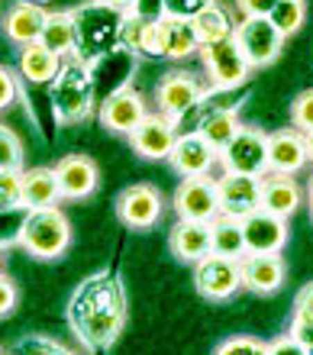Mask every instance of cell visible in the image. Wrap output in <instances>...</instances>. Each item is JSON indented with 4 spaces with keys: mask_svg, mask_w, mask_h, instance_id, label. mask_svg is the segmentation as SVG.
<instances>
[{
    "mask_svg": "<svg viewBox=\"0 0 313 355\" xmlns=\"http://www.w3.org/2000/svg\"><path fill=\"white\" fill-rule=\"evenodd\" d=\"M217 194H220V214L232 220H246L249 214L262 210V178L223 171L217 178Z\"/></svg>",
    "mask_w": 313,
    "mask_h": 355,
    "instance_id": "obj_12",
    "label": "cell"
},
{
    "mask_svg": "<svg viewBox=\"0 0 313 355\" xmlns=\"http://www.w3.org/2000/svg\"><path fill=\"white\" fill-rule=\"evenodd\" d=\"M74 339L87 352H103L126 327V291L113 271H94L71 291L65 307Z\"/></svg>",
    "mask_w": 313,
    "mask_h": 355,
    "instance_id": "obj_1",
    "label": "cell"
},
{
    "mask_svg": "<svg viewBox=\"0 0 313 355\" xmlns=\"http://www.w3.org/2000/svg\"><path fill=\"white\" fill-rule=\"evenodd\" d=\"M168 162L181 178H203L220 165V152L213 149L201 132H178V142Z\"/></svg>",
    "mask_w": 313,
    "mask_h": 355,
    "instance_id": "obj_16",
    "label": "cell"
},
{
    "mask_svg": "<svg viewBox=\"0 0 313 355\" xmlns=\"http://www.w3.org/2000/svg\"><path fill=\"white\" fill-rule=\"evenodd\" d=\"M19 300V288L13 284V281L0 271V317H7V313H13V307H17Z\"/></svg>",
    "mask_w": 313,
    "mask_h": 355,
    "instance_id": "obj_41",
    "label": "cell"
},
{
    "mask_svg": "<svg viewBox=\"0 0 313 355\" xmlns=\"http://www.w3.org/2000/svg\"><path fill=\"white\" fill-rule=\"evenodd\" d=\"M17 68H19V75L26 78L29 85H52V81H56V75L62 71V58L52 55L46 46L33 42V46L19 49Z\"/></svg>",
    "mask_w": 313,
    "mask_h": 355,
    "instance_id": "obj_27",
    "label": "cell"
},
{
    "mask_svg": "<svg viewBox=\"0 0 313 355\" xmlns=\"http://www.w3.org/2000/svg\"><path fill=\"white\" fill-rule=\"evenodd\" d=\"M97 3H107V7H117V10H123V13H129L136 0H97Z\"/></svg>",
    "mask_w": 313,
    "mask_h": 355,
    "instance_id": "obj_45",
    "label": "cell"
},
{
    "mask_svg": "<svg viewBox=\"0 0 313 355\" xmlns=\"http://www.w3.org/2000/svg\"><path fill=\"white\" fill-rule=\"evenodd\" d=\"M120 46L129 49L133 55L162 58V49H158V19H146V17H136V13H126L123 33H120Z\"/></svg>",
    "mask_w": 313,
    "mask_h": 355,
    "instance_id": "obj_26",
    "label": "cell"
},
{
    "mask_svg": "<svg viewBox=\"0 0 313 355\" xmlns=\"http://www.w3.org/2000/svg\"><path fill=\"white\" fill-rule=\"evenodd\" d=\"M0 210H23V171L0 168Z\"/></svg>",
    "mask_w": 313,
    "mask_h": 355,
    "instance_id": "obj_33",
    "label": "cell"
},
{
    "mask_svg": "<svg viewBox=\"0 0 313 355\" xmlns=\"http://www.w3.org/2000/svg\"><path fill=\"white\" fill-rule=\"evenodd\" d=\"M287 268L281 255H242V284L252 291V294H278L285 288Z\"/></svg>",
    "mask_w": 313,
    "mask_h": 355,
    "instance_id": "obj_22",
    "label": "cell"
},
{
    "mask_svg": "<svg viewBox=\"0 0 313 355\" xmlns=\"http://www.w3.org/2000/svg\"><path fill=\"white\" fill-rule=\"evenodd\" d=\"M3 262H7V249H3V243H0V271H3Z\"/></svg>",
    "mask_w": 313,
    "mask_h": 355,
    "instance_id": "obj_46",
    "label": "cell"
},
{
    "mask_svg": "<svg viewBox=\"0 0 313 355\" xmlns=\"http://www.w3.org/2000/svg\"><path fill=\"white\" fill-rule=\"evenodd\" d=\"M223 171H236V175L265 178L268 171V132L255 126H242L239 136L220 152Z\"/></svg>",
    "mask_w": 313,
    "mask_h": 355,
    "instance_id": "obj_8",
    "label": "cell"
},
{
    "mask_svg": "<svg viewBox=\"0 0 313 355\" xmlns=\"http://www.w3.org/2000/svg\"><path fill=\"white\" fill-rule=\"evenodd\" d=\"M294 310H307V313H313V281H310V284H304L301 291H297V297H294Z\"/></svg>",
    "mask_w": 313,
    "mask_h": 355,
    "instance_id": "obj_44",
    "label": "cell"
},
{
    "mask_svg": "<svg viewBox=\"0 0 313 355\" xmlns=\"http://www.w3.org/2000/svg\"><path fill=\"white\" fill-rule=\"evenodd\" d=\"M307 152H310V162H313V132L307 136Z\"/></svg>",
    "mask_w": 313,
    "mask_h": 355,
    "instance_id": "obj_47",
    "label": "cell"
},
{
    "mask_svg": "<svg viewBox=\"0 0 313 355\" xmlns=\"http://www.w3.org/2000/svg\"><path fill=\"white\" fill-rule=\"evenodd\" d=\"M178 220H201V223H213L220 216V194H217V178H185L178 184L175 197H171Z\"/></svg>",
    "mask_w": 313,
    "mask_h": 355,
    "instance_id": "obj_11",
    "label": "cell"
},
{
    "mask_svg": "<svg viewBox=\"0 0 313 355\" xmlns=\"http://www.w3.org/2000/svg\"><path fill=\"white\" fill-rule=\"evenodd\" d=\"M287 333H291L304 349H313V313H307V310H294Z\"/></svg>",
    "mask_w": 313,
    "mask_h": 355,
    "instance_id": "obj_38",
    "label": "cell"
},
{
    "mask_svg": "<svg viewBox=\"0 0 313 355\" xmlns=\"http://www.w3.org/2000/svg\"><path fill=\"white\" fill-rule=\"evenodd\" d=\"M242 233H246V255H281L291 239L287 220L268 214V210H255L246 216Z\"/></svg>",
    "mask_w": 313,
    "mask_h": 355,
    "instance_id": "obj_13",
    "label": "cell"
},
{
    "mask_svg": "<svg viewBox=\"0 0 313 355\" xmlns=\"http://www.w3.org/2000/svg\"><path fill=\"white\" fill-rule=\"evenodd\" d=\"M278 0H236V10L242 17H271Z\"/></svg>",
    "mask_w": 313,
    "mask_h": 355,
    "instance_id": "obj_42",
    "label": "cell"
},
{
    "mask_svg": "<svg viewBox=\"0 0 313 355\" xmlns=\"http://www.w3.org/2000/svg\"><path fill=\"white\" fill-rule=\"evenodd\" d=\"M39 46H46L49 52L58 55L62 62L74 58V52H78V39H74L71 10H49L46 26H42V36H39Z\"/></svg>",
    "mask_w": 313,
    "mask_h": 355,
    "instance_id": "obj_25",
    "label": "cell"
},
{
    "mask_svg": "<svg viewBox=\"0 0 313 355\" xmlns=\"http://www.w3.org/2000/svg\"><path fill=\"white\" fill-rule=\"evenodd\" d=\"M310 165L307 152V132L287 126V130L268 132V168L278 175H297Z\"/></svg>",
    "mask_w": 313,
    "mask_h": 355,
    "instance_id": "obj_17",
    "label": "cell"
},
{
    "mask_svg": "<svg viewBox=\"0 0 313 355\" xmlns=\"http://www.w3.org/2000/svg\"><path fill=\"white\" fill-rule=\"evenodd\" d=\"M56 178H58L62 200H84L101 184V168H97V162L91 155L71 152V155H62L56 162Z\"/></svg>",
    "mask_w": 313,
    "mask_h": 355,
    "instance_id": "obj_15",
    "label": "cell"
},
{
    "mask_svg": "<svg viewBox=\"0 0 313 355\" xmlns=\"http://www.w3.org/2000/svg\"><path fill=\"white\" fill-rule=\"evenodd\" d=\"M165 214V197L155 184L149 181H139V184H129L120 197H117V220H120L126 230H139L146 233L162 220Z\"/></svg>",
    "mask_w": 313,
    "mask_h": 355,
    "instance_id": "obj_9",
    "label": "cell"
},
{
    "mask_svg": "<svg viewBox=\"0 0 313 355\" xmlns=\"http://www.w3.org/2000/svg\"><path fill=\"white\" fill-rule=\"evenodd\" d=\"M71 19H74V39H78L74 58L84 62V65L94 68L101 58H107L113 49L120 46L123 19H126L123 10L87 0V3H78L71 10Z\"/></svg>",
    "mask_w": 313,
    "mask_h": 355,
    "instance_id": "obj_2",
    "label": "cell"
},
{
    "mask_svg": "<svg viewBox=\"0 0 313 355\" xmlns=\"http://www.w3.org/2000/svg\"><path fill=\"white\" fill-rule=\"evenodd\" d=\"M201 65L207 71L210 87H246L252 78V65L246 62L242 49L236 46V39H223V42H210L201 46Z\"/></svg>",
    "mask_w": 313,
    "mask_h": 355,
    "instance_id": "obj_6",
    "label": "cell"
},
{
    "mask_svg": "<svg viewBox=\"0 0 313 355\" xmlns=\"http://www.w3.org/2000/svg\"><path fill=\"white\" fill-rule=\"evenodd\" d=\"M168 249L178 262L197 265L201 259L213 252V230L210 223H201V220H178L168 233Z\"/></svg>",
    "mask_w": 313,
    "mask_h": 355,
    "instance_id": "obj_19",
    "label": "cell"
},
{
    "mask_svg": "<svg viewBox=\"0 0 313 355\" xmlns=\"http://www.w3.org/2000/svg\"><path fill=\"white\" fill-rule=\"evenodd\" d=\"M268 355H310V349H304L291 333H285V336L268 343Z\"/></svg>",
    "mask_w": 313,
    "mask_h": 355,
    "instance_id": "obj_40",
    "label": "cell"
},
{
    "mask_svg": "<svg viewBox=\"0 0 313 355\" xmlns=\"http://www.w3.org/2000/svg\"><path fill=\"white\" fill-rule=\"evenodd\" d=\"M232 39H236V46L242 49V55H246V62L252 65V71H255V68L275 65L278 58H281V52H285V42H287L268 17H242L239 23H236Z\"/></svg>",
    "mask_w": 313,
    "mask_h": 355,
    "instance_id": "obj_5",
    "label": "cell"
},
{
    "mask_svg": "<svg viewBox=\"0 0 313 355\" xmlns=\"http://www.w3.org/2000/svg\"><path fill=\"white\" fill-rule=\"evenodd\" d=\"M0 355H3V349H0Z\"/></svg>",
    "mask_w": 313,
    "mask_h": 355,
    "instance_id": "obj_50",
    "label": "cell"
},
{
    "mask_svg": "<svg viewBox=\"0 0 313 355\" xmlns=\"http://www.w3.org/2000/svg\"><path fill=\"white\" fill-rule=\"evenodd\" d=\"M158 49L162 58L168 62H185V58L201 52V39L194 33L191 19H178V17H162L158 19Z\"/></svg>",
    "mask_w": 313,
    "mask_h": 355,
    "instance_id": "obj_23",
    "label": "cell"
},
{
    "mask_svg": "<svg viewBox=\"0 0 313 355\" xmlns=\"http://www.w3.org/2000/svg\"><path fill=\"white\" fill-rule=\"evenodd\" d=\"M129 13L146 17V19H162V17H165V0H136Z\"/></svg>",
    "mask_w": 313,
    "mask_h": 355,
    "instance_id": "obj_43",
    "label": "cell"
},
{
    "mask_svg": "<svg viewBox=\"0 0 313 355\" xmlns=\"http://www.w3.org/2000/svg\"><path fill=\"white\" fill-rule=\"evenodd\" d=\"M291 126L307 132V136L313 132V87L301 91L294 101H291Z\"/></svg>",
    "mask_w": 313,
    "mask_h": 355,
    "instance_id": "obj_35",
    "label": "cell"
},
{
    "mask_svg": "<svg viewBox=\"0 0 313 355\" xmlns=\"http://www.w3.org/2000/svg\"><path fill=\"white\" fill-rule=\"evenodd\" d=\"M310 355H313V349H310Z\"/></svg>",
    "mask_w": 313,
    "mask_h": 355,
    "instance_id": "obj_51",
    "label": "cell"
},
{
    "mask_svg": "<svg viewBox=\"0 0 313 355\" xmlns=\"http://www.w3.org/2000/svg\"><path fill=\"white\" fill-rule=\"evenodd\" d=\"M49 10H42L39 3H29V0H17L13 7L3 13V36L13 46L26 49L33 42H39L42 36V26H46Z\"/></svg>",
    "mask_w": 313,
    "mask_h": 355,
    "instance_id": "obj_21",
    "label": "cell"
},
{
    "mask_svg": "<svg viewBox=\"0 0 313 355\" xmlns=\"http://www.w3.org/2000/svg\"><path fill=\"white\" fill-rule=\"evenodd\" d=\"M49 103H52V116H56L58 126H71V123L87 120L94 113L91 65H84L78 58L62 62V71L49 85Z\"/></svg>",
    "mask_w": 313,
    "mask_h": 355,
    "instance_id": "obj_3",
    "label": "cell"
},
{
    "mask_svg": "<svg viewBox=\"0 0 313 355\" xmlns=\"http://www.w3.org/2000/svg\"><path fill=\"white\" fill-rule=\"evenodd\" d=\"M239 130H242V123H239V116H236V110H226V113H217V116H207L194 132H201L213 149L223 152L236 136H239Z\"/></svg>",
    "mask_w": 313,
    "mask_h": 355,
    "instance_id": "obj_30",
    "label": "cell"
},
{
    "mask_svg": "<svg viewBox=\"0 0 313 355\" xmlns=\"http://www.w3.org/2000/svg\"><path fill=\"white\" fill-rule=\"evenodd\" d=\"M213 230V252L226 255V259H242L246 255V233H242V220L232 216H217L210 223Z\"/></svg>",
    "mask_w": 313,
    "mask_h": 355,
    "instance_id": "obj_29",
    "label": "cell"
},
{
    "mask_svg": "<svg viewBox=\"0 0 313 355\" xmlns=\"http://www.w3.org/2000/svg\"><path fill=\"white\" fill-rule=\"evenodd\" d=\"M191 23H194V33H197V39H201V46H210V42L232 39V33H236L232 13L223 7L220 0H217V3H210V7L203 10V13H197Z\"/></svg>",
    "mask_w": 313,
    "mask_h": 355,
    "instance_id": "obj_28",
    "label": "cell"
},
{
    "mask_svg": "<svg viewBox=\"0 0 313 355\" xmlns=\"http://www.w3.org/2000/svg\"><path fill=\"white\" fill-rule=\"evenodd\" d=\"M19 249L39 262H56L71 245V223L62 207H42V210H26V220L19 223L17 233Z\"/></svg>",
    "mask_w": 313,
    "mask_h": 355,
    "instance_id": "obj_4",
    "label": "cell"
},
{
    "mask_svg": "<svg viewBox=\"0 0 313 355\" xmlns=\"http://www.w3.org/2000/svg\"><path fill=\"white\" fill-rule=\"evenodd\" d=\"M10 355H78V352L62 346L58 339L46 336V333H26V336H19L10 346Z\"/></svg>",
    "mask_w": 313,
    "mask_h": 355,
    "instance_id": "obj_31",
    "label": "cell"
},
{
    "mask_svg": "<svg viewBox=\"0 0 313 355\" xmlns=\"http://www.w3.org/2000/svg\"><path fill=\"white\" fill-rule=\"evenodd\" d=\"M23 142L19 136L10 126L0 123V168H13V171H23Z\"/></svg>",
    "mask_w": 313,
    "mask_h": 355,
    "instance_id": "obj_34",
    "label": "cell"
},
{
    "mask_svg": "<svg viewBox=\"0 0 313 355\" xmlns=\"http://www.w3.org/2000/svg\"><path fill=\"white\" fill-rule=\"evenodd\" d=\"M213 355H268V343H262L255 336H232Z\"/></svg>",
    "mask_w": 313,
    "mask_h": 355,
    "instance_id": "obj_36",
    "label": "cell"
},
{
    "mask_svg": "<svg viewBox=\"0 0 313 355\" xmlns=\"http://www.w3.org/2000/svg\"><path fill=\"white\" fill-rule=\"evenodd\" d=\"M310 220H313V178H310Z\"/></svg>",
    "mask_w": 313,
    "mask_h": 355,
    "instance_id": "obj_48",
    "label": "cell"
},
{
    "mask_svg": "<svg viewBox=\"0 0 313 355\" xmlns=\"http://www.w3.org/2000/svg\"><path fill=\"white\" fill-rule=\"evenodd\" d=\"M29 3H39V7H42V3H52V0H29Z\"/></svg>",
    "mask_w": 313,
    "mask_h": 355,
    "instance_id": "obj_49",
    "label": "cell"
},
{
    "mask_svg": "<svg viewBox=\"0 0 313 355\" xmlns=\"http://www.w3.org/2000/svg\"><path fill=\"white\" fill-rule=\"evenodd\" d=\"M19 94V85H17V75H13V68L0 65V110H7L10 103L17 101Z\"/></svg>",
    "mask_w": 313,
    "mask_h": 355,
    "instance_id": "obj_39",
    "label": "cell"
},
{
    "mask_svg": "<svg viewBox=\"0 0 313 355\" xmlns=\"http://www.w3.org/2000/svg\"><path fill=\"white\" fill-rule=\"evenodd\" d=\"M301 204H304V187H301V181L294 175L268 171L262 178V210L281 216V220H291Z\"/></svg>",
    "mask_w": 313,
    "mask_h": 355,
    "instance_id": "obj_20",
    "label": "cell"
},
{
    "mask_svg": "<svg viewBox=\"0 0 313 355\" xmlns=\"http://www.w3.org/2000/svg\"><path fill=\"white\" fill-rule=\"evenodd\" d=\"M207 87L210 85H203L201 78L191 75V71H178V68L175 71H168V75L158 81V87H155L158 113L168 116V120L178 126V120L194 110V103L201 101Z\"/></svg>",
    "mask_w": 313,
    "mask_h": 355,
    "instance_id": "obj_10",
    "label": "cell"
},
{
    "mask_svg": "<svg viewBox=\"0 0 313 355\" xmlns=\"http://www.w3.org/2000/svg\"><path fill=\"white\" fill-rule=\"evenodd\" d=\"M217 3V0H165V17H178V19H194L197 13Z\"/></svg>",
    "mask_w": 313,
    "mask_h": 355,
    "instance_id": "obj_37",
    "label": "cell"
},
{
    "mask_svg": "<svg viewBox=\"0 0 313 355\" xmlns=\"http://www.w3.org/2000/svg\"><path fill=\"white\" fill-rule=\"evenodd\" d=\"M178 142V126L168 116L162 113H149L146 120L136 126V132L129 136V146L142 155V159H152V162H162L171 155Z\"/></svg>",
    "mask_w": 313,
    "mask_h": 355,
    "instance_id": "obj_18",
    "label": "cell"
},
{
    "mask_svg": "<svg viewBox=\"0 0 313 355\" xmlns=\"http://www.w3.org/2000/svg\"><path fill=\"white\" fill-rule=\"evenodd\" d=\"M194 288L207 300H230L239 294L242 284V259H226V255L210 252L207 259L194 265Z\"/></svg>",
    "mask_w": 313,
    "mask_h": 355,
    "instance_id": "obj_7",
    "label": "cell"
},
{
    "mask_svg": "<svg viewBox=\"0 0 313 355\" xmlns=\"http://www.w3.org/2000/svg\"><path fill=\"white\" fill-rule=\"evenodd\" d=\"M271 23L278 26V33L281 36H294L297 29L304 26V19H307V7H304V0H278V7L271 10Z\"/></svg>",
    "mask_w": 313,
    "mask_h": 355,
    "instance_id": "obj_32",
    "label": "cell"
},
{
    "mask_svg": "<svg viewBox=\"0 0 313 355\" xmlns=\"http://www.w3.org/2000/svg\"><path fill=\"white\" fill-rule=\"evenodd\" d=\"M62 191H58L56 168H23V210H42V207H58Z\"/></svg>",
    "mask_w": 313,
    "mask_h": 355,
    "instance_id": "obj_24",
    "label": "cell"
},
{
    "mask_svg": "<svg viewBox=\"0 0 313 355\" xmlns=\"http://www.w3.org/2000/svg\"><path fill=\"white\" fill-rule=\"evenodd\" d=\"M146 116H149L146 97H142L133 85L113 91L110 97L101 103V123L110 132H117V136H133L136 126L146 120Z\"/></svg>",
    "mask_w": 313,
    "mask_h": 355,
    "instance_id": "obj_14",
    "label": "cell"
}]
</instances>
